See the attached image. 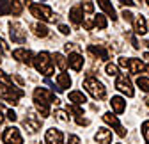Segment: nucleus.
Here are the masks:
<instances>
[{
  "mask_svg": "<svg viewBox=\"0 0 149 144\" xmlns=\"http://www.w3.org/2000/svg\"><path fill=\"white\" fill-rule=\"evenodd\" d=\"M59 98L53 93H50L45 87H36L34 89V107L37 109L41 117H48L50 114V105H59Z\"/></svg>",
  "mask_w": 149,
  "mask_h": 144,
  "instance_id": "obj_1",
  "label": "nucleus"
},
{
  "mask_svg": "<svg viewBox=\"0 0 149 144\" xmlns=\"http://www.w3.org/2000/svg\"><path fill=\"white\" fill-rule=\"evenodd\" d=\"M84 87H85V91L94 98V100H103L107 96V87L96 78V77H92V75H87L85 80H84Z\"/></svg>",
  "mask_w": 149,
  "mask_h": 144,
  "instance_id": "obj_2",
  "label": "nucleus"
},
{
  "mask_svg": "<svg viewBox=\"0 0 149 144\" xmlns=\"http://www.w3.org/2000/svg\"><path fill=\"white\" fill-rule=\"evenodd\" d=\"M53 61H52V55L48 52H39L37 55H34V66H36V69L39 71V73H43V75H46V77H50L52 73H53V64H52Z\"/></svg>",
  "mask_w": 149,
  "mask_h": 144,
  "instance_id": "obj_3",
  "label": "nucleus"
},
{
  "mask_svg": "<svg viewBox=\"0 0 149 144\" xmlns=\"http://www.w3.org/2000/svg\"><path fill=\"white\" fill-rule=\"evenodd\" d=\"M29 11L32 16H36L37 20H41V22H55V16H53V11L45 6V4H39V2H34L29 6Z\"/></svg>",
  "mask_w": 149,
  "mask_h": 144,
  "instance_id": "obj_4",
  "label": "nucleus"
},
{
  "mask_svg": "<svg viewBox=\"0 0 149 144\" xmlns=\"http://www.w3.org/2000/svg\"><path fill=\"white\" fill-rule=\"evenodd\" d=\"M23 96V91L20 87H16L14 84L13 85H2L0 84V98L13 103V105H18V100Z\"/></svg>",
  "mask_w": 149,
  "mask_h": 144,
  "instance_id": "obj_5",
  "label": "nucleus"
},
{
  "mask_svg": "<svg viewBox=\"0 0 149 144\" xmlns=\"http://www.w3.org/2000/svg\"><path fill=\"white\" fill-rule=\"evenodd\" d=\"M23 127L29 130V132H37V130H41V127H43V117L41 116H37L36 112H32V110H29L27 112V116H25V119H23Z\"/></svg>",
  "mask_w": 149,
  "mask_h": 144,
  "instance_id": "obj_6",
  "label": "nucleus"
},
{
  "mask_svg": "<svg viewBox=\"0 0 149 144\" xmlns=\"http://www.w3.org/2000/svg\"><path fill=\"white\" fill-rule=\"evenodd\" d=\"M9 34H11L13 43L23 45L27 41V30H23V27L18 23V22H11L9 23Z\"/></svg>",
  "mask_w": 149,
  "mask_h": 144,
  "instance_id": "obj_7",
  "label": "nucleus"
},
{
  "mask_svg": "<svg viewBox=\"0 0 149 144\" xmlns=\"http://www.w3.org/2000/svg\"><path fill=\"white\" fill-rule=\"evenodd\" d=\"M4 144H23V135L16 127H7L2 134Z\"/></svg>",
  "mask_w": 149,
  "mask_h": 144,
  "instance_id": "obj_8",
  "label": "nucleus"
},
{
  "mask_svg": "<svg viewBox=\"0 0 149 144\" xmlns=\"http://www.w3.org/2000/svg\"><path fill=\"white\" fill-rule=\"evenodd\" d=\"M116 87L119 89V91H121L123 94H126L128 98H132V96L135 94V91H133V85H132V80H130L126 75H117Z\"/></svg>",
  "mask_w": 149,
  "mask_h": 144,
  "instance_id": "obj_9",
  "label": "nucleus"
},
{
  "mask_svg": "<svg viewBox=\"0 0 149 144\" xmlns=\"http://www.w3.org/2000/svg\"><path fill=\"white\" fill-rule=\"evenodd\" d=\"M13 57H14L16 61L27 64V66H30V64L34 62V53H32L30 50H27V48H16V50L13 52Z\"/></svg>",
  "mask_w": 149,
  "mask_h": 144,
  "instance_id": "obj_10",
  "label": "nucleus"
},
{
  "mask_svg": "<svg viewBox=\"0 0 149 144\" xmlns=\"http://www.w3.org/2000/svg\"><path fill=\"white\" fill-rule=\"evenodd\" d=\"M45 144H64V135L57 128H48L45 134Z\"/></svg>",
  "mask_w": 149,
  "mask_h": 144,
  "instance_id": "obj_11",
  "label": "nucleus"
},
{
  "mask_svg": "<svg viewBox=\"0 0 149 144\" xmlns=\"http://www.w3.org/2000/svg\"><path fill=\"white\" fill-rule=\"evenodd\" d=\"M103 121H105L107 124H110V127H114V130L117 132L119 137H124V135H126V130L121 127L119 119H117L116 116H112V112H105V114H103Z\"/></svg>",
  "mask_w": 149,
  "mask_h": 144,
  "instance_id": "obj_12",
  "label": "nucleus"
},
{
  "mask_svg": "<svg viewBox=\"0 0 149 144\" xmlns=\"http://www.w3.org/2000/svg\"><path fill=\"white\" fill-rule=\"evenodd\" d=\"M68 62H69V68L73 71H80L84 68V55H82V53H78V52H71Z\"/></svg>",
  "mask_w": 149,
  "mask_h": 144,
  "instance_id": "obj_13",
  "label": "nucleus"
},
{
  "mask_svg": "<svg viewBox=\"0 0 149 144\" xmlns=\"http://www.w3.org/2000/svg\"><path fill=\"white\" fill-rule=\"evenodd\" d=\"M133 30H135V34H139V36H144V34L147 32V22H146V18H144L142 14L135 16V20H133Z\"/></svg>",
  "mask_w": 149,
  "mask_h": 144,
  "instance_id": "obj_14",
  "label": "nucleus"
},
{
  "mask_svg": "<svg viewBox=\"0 0 149 144\" xmlns=\"http://www.w3.org/2000/svg\"><path fill=\"white\" fill-rule=\"evenodd\" d=\"M69 20H71L73 25H82V22H84L82 6H77V7H71L69 9Z\"/></svg>",
  "mask_w": 149,
  "mask_h": 144,
  "instance_id": "obj_15",
  "label": "nucleus"
},
{
  "mask_svg": "<svg viewBox=\"0 0 149 144\" xmlns=\"http://www.w3.org/2000/svg\"><path fill=\"white\" fill-rule=\"evenodd\" d=\"M94 139H96L98 144H110L112 142V132L108 128H98Z\"/></svg>",
  "mask_w": 149,
  "mask_h": 144,
  "instance_id": "obj_16",
  "label": "nucleus"
},
{
  "mask_svg": "<svg viewBox=\"0 0 149 144\" xmlns=\"http://www.w3.org/2000/svg\"><path fill=\"white\" fill-rule=\"evenodd\" d=\"M110 107H112V110H114V112L123 114V112L126 110V101H124V98H121V96H112V98H110Z\"/></svg>",
  "mask_w": 149,
  "mask_h": 144,
  "instance_id": "obj_17",
  "label": "nucleus"
},
{
  "mask_svg": "<svg viewBox=\"0 0 149 144\" xmlns=\"http://www.w3.org/2000/svg\"><path fill=\"white\" fill-rule=\"evenodd\" d=\"M128 69L132 75H139L142 71H146V66L140 59H128Z\"/></svg>",
  "mask_w": 149,
  "mask_h": 144,
  "instance_id": "obj_18",
  "label": "nucleus"
},
{
  "mask_svg": "<svg viewBox=\"0 0 149 144\" xmlns=\"http://www.w3.org/2000/svg\"><path fill=\"white\" fill-rule=\"evenodd\" d=\"M98 6L105 11V14L107 16H110L112 18V20H116V9H114V6H112V2H110V0H98Z\"/></svg>",
  "mask_w": 149,
  "mask_h": 144,
  "instance_id": "obj_19",
  "label": "nucleus"
},
{
  "mask_svg": "<svg viewBox=\"0 0 149 144\" xmlns=\"http://www.w3.org/2000/svg\"><path fill=\"white\" fill-rule=\"evenodd\" d=\"M68 98H69V101H71L73 105H84V103L87 101V96H85L82 91H71V93L68 94Z\"/></svg>",
  "mask_w": 149,
  "mask_h": 144,
  "instance_id": "obj_20",
  "label": "nucleus"
},
{
  "mask_svg": "<svg viewBox=\"0 0 149 144\" xmlns=\"http://www.w3.org/2000/svg\"><path fill=\"white\" fill-rule=\"evenodd\" d=\"M52 61H53V64L57 66V68H59L61 71H66V68L69 66L68 59H66V57L62 55V53H59V52H57V53H53V55H52Z\"/></svg>",
  "mask_w": 149,
  "mask_h": 144,
  "instance_id": "obj_21",
  "label": "nucleus"
},
{
  "mask_svg": "<svg viewBox=\"0 0 149 144\" xmlns=\"http://www.w3.org/2000/svg\"><path fill=\"white\" fill-rule=\"evenodd\" d=\"M69 85H71L69 75L68 73H59V77H57V91L61 93V91H64V89H68Z\"/></svg>",
  "mask_w": 149,
  "mask_h": 144,
  "instance_id": "obj_22",
  "label": "nucleus"
},
{
  "mask_svg": "<svg viewBox=\"0 0 149 144\" xmlns=\"http://www.w3.org/2000/svg\"><path fill=\"white\" fill-rule=\"evenodd\" d=\"M87 50H89L91 53H94L96 57H100L101 61H107V59H108V52H107L103 46H94V45H91Z\"/></svg>",
  "mask_w": 149,
  "mask_h": 144,
  "instance_id": "obj_23",
  "label": "nucleus"
},
{
  "mask_svg": "<svg viewBox=\"0 0 149 144\" xmlns=\"http://www.w3.org/2000/svg\"><path fill=\"white\" fill-rule=\"evenodd\" d=\"M32 30H34V34L37 36V38H46V36L50 34L48 27L43 25V23H32Z\"/></svg>",
  "mask_w": 149,
  "mask_h": 144,
  "instance_id": "obj_24",
  "label": "nucleus"
},
{
  "mask_svg": "<svg viewBox=\"0 0 149 144\" xmlns=\"http://www.w3.org/2000/svg\"><path fill=\"white\" fill-rule=\"evenodd\" d=\"M22 11H23V0H11V13L18 16L22 14Z\"/></svg>",
  "mask_w": 149,
  "mask_h": 144,
  "instance_id": "obj_25",
  "label": "nucleus"
},
{
  "mask_svg": "<svg viewBox=\"0 0 149 144\" xmlns=\"http://www.w3.org/2000/svg\"><path fill=\"white\" fill-rule=\"evenodd\" d=\"M107 25H108V22H107V18L103 16V14H96L94 16V27H98V29H107Z\"/></svg>",
  "mask_w": 149,
  "mask_h": 144,
  "instance_id": "obj_26",
  "label": "nucleus"
},
{
  "mask_svg": "<svg viewBox=\"0 0 149 144\" xmlns=\"http://www.w3.org/2000/svg\"><path fill=\"white\" fill-rule=\"evenodd\" d=\"M11 14V0H0V16Z\"/></svg>",
  "mask_w": 149,
  "mask_h": 144,
  "instance_id": "obj_27",
  "label": "nucleus"
},
{
  "mask_svg": "<svg viewBox=\"0 0 149 144\" xmlns=\"http://www.w3.org/2000/svg\"><path fill=\"white\" fill-rule=\"evenodd\" d=\"M137 85L142 89L144 93H149V78L147 77H139L137 78Z\"/></svg>",
  "mask_w": 149,
  "mask_h": 144,
  "instance_id": "obj_28",
  "label": "nucleus"
},
{
  "mask_svg": "<svg viewBox=\"0 0 149 144\" xmlns=\"http://www.w3.org/2000/svg\"><path fill=\"white\" fill-rule=\"evenodd\" d=\"M55 119H57V121H61V123H69V116H68V112L66 110H55Z\"/></svg>",
  "mask_w": 149,
  "mask_h": 144,
  "instance_id": "obj_29",
  "label": "nucleus"
},
{
  "mask_svg": "<svg viewBox=\"0 0 149 144\" xmlns=\"http://www.w3.org/2000/svg\"><path fill=\"white\" fill-rule=\"evenodd\" d=\"M105 71H107V75H108V77H117V75H119L117 66H116V64H112V62H108V64L105 66Z\"/></svg>",
  "mask_w": 149,
  "mask_h": 144,
  "instance_id": "obj_30",
  "label": "nucleus"
},
{
  "mask_svg": "<svg viewBox=\"0 0 149 144\" xmlns=\"http://www.w3.org/2000/svg\"><path fill=\"white\" fill-rule=\"evenodd\" d=\"M140 130H142V135H144V139H146V144H149V121H144V123H142Z\"/></svg>",
  "mask_w": 149,
  "mask_h": 144,
  "instance_id": "obj_31",
  "label": "nucleus"
},
{
  "mask_svg": "<svg viewBox=\"0 0 149 144\" xmlns=\"http://www.w3.org/2000/svg\"><path fill=\"white\" fill-rule=\"evenodd\" d=\"M0 50H2V53H11V50H9V45H7V41L2 38V36H0Z\"/></svg>",
  "mask_w": 149,
  "mask_h": 144,
  "instance_id": "obj_32",
  "label": "nucleus"
},
{
  "mask_svg": "<svg viewBox=\"0 0 149 144\" xmlns=\"http://www.w3.org/2000/svg\"><path fill=\"white\" fill-rule=\"evenodd\" d=\"M82 11L87 13V14H91L92 11H94V4H92V2H84L82 4Z\"/></svg>",
  "mask_w": 149,
  "mask_h": 144,
  "instance_id": "obj_33",
  "label": "nucleus"
},
{
  "mask_svg": "<svg viewBox=\"0 0 149 144\" xmlns=\"http://www.w3.org/2000/svg\"><path fill=\"white\" fill-rule=\"evenodd\" d=\"M123 18H124V22H128V23H133V20H135V16L132 14V13H130V11H123V14H121Z\"/></svg>",
  "mask_w": 149,
  "mask_h": 144,
  "instance_id": "obj_34",
  "label": "nucleus"
},
{
  "mask_svg": "<svg viewBox=\"0 0 149 144\" xmlns=\"http://www.w3.org/2000/svg\"><path fill=\"white\" fill-rule=\"evenodd\" d=\"M69 110H71V112H73L74 116H84V110L80 109L78 105H71V107H69Z\"/></svg>",
  "mask_w": 149,
  "mask_h": 144,
  "instance_id": "obj_35",
  "label": "nucleus"
},
{
  "mask_svg": "<svg viewBox=\"0 0 149 144\" xmlns=\"http://www.w3.org/2000/svg\"><path fill=\"white\" fill-rule=\"evenodd\" d=\"M74 119H77V123L80 124V127H87V124L91 123L89 119H85V117H82V116H74Z\"/></svg>",
  "mask_w": 149,
  "mask_h": 144,
  "instance_id": "obj_36",
  "label": "nucleus"
},
{
  "mask_svg": "<svg viewBox=\"0 0 149 144\" xmlns=\"http://www.w3.org/2000/svg\"><path fill=\"white\" fill-rule=\"evenodd\" d=\"M68 144H80V137L78 135H69L68 137Z\"/></svg>",
  "mask_w": 149,
  "mask_h": 144,
  "instance_id": "obj_37",
  "label": "nucleus"
},
{
  "mask_svg": "<svg viewBox=\"0 0 149 144\" xmlns=\"http://www.w3.org/2000/svg\"><path fill=\"white\" fill-rule=\"evenodd\" d=\"M6 116H7V119H9V121H13V123L18 119V116H16V112H14V110H7V112H6Z\"/></svg>",
  "mask_w": 149,
  "mask_h": 144,
  "instance_id": "obj_38",
  "label": "nucleus"
},
{
  "mask_svg": "<svg viewBox=\"0 0 149 144\" xmlns=\"http://www.w3.org/2000/svg\"><path fill=\"white\" fill-rule=\"evenodd\" d=\"M117 2L121 4V6H126V7H132L135 2H133V0H117Z\"/></svg>",
  "mask_w": 149,
  "mask_h": 144,
  "instance_id": "obj_39",
  "label": "nucleus"
},
{
  "mask_svg": "<svg viewBox=\"0 0 149 144\" xmlns=\"http://www.w3.org/2000/svg\"><path fill=\"white\" fill-rule=\"evenodd\" d=\"M59 30H61V34H69V27L68 25H59Z\"/></svg>",
  "mask_w": 149,
  "mask_h": 144,
  "instance_id": "obj_40",
  "label": "nucleus"
},
{
  "mask_svg": "<svg viewBox=\"0 0 149 144\" xmlns=\"http://www.w3.org/2000/svg\"><path fill=\"white\" fill-rule=\"evenodd\" d=\"M4 119H6V116H4V105H0V124L4 123Z\"/></svg>",
  "mask_w": 149,
  "mask_h": 144,
  "instance_id": "obj_41",
  "label": "nucleus"
},
{
  "mask_svg": "<svg viewBox=\"0 0 149 144\" xmlns=\"http://www.w3.org/2000/svg\"><path fill=\"white\" fill-rule=\"evenodd\" d=\"M13 78H14V80H16L18 84H20V85H23V84H25V82H23V78H22L20 75H13Z\"/></svg>",
  "mask_w": 149,
  "mask_h": 144,
  "instance_id": "obj_42",
  "label": "nucleus"
},
{
  "mask_svg": "<svg viewBox=\"0 0 149 144\" xmlns=\"http://www.w3.org/2000/svg\"><path fill=\"white\" fill-rule=\"evenodd\" d=\"M132 45H133V48H139V41H137V38H132Z\"/></svg>",
  "mask_w": 149,
  "mask_h": 144,
  "instance_id": "obj_43",
  "label": "nucleus"
},
{
  "mask_svg": "<svg viewBox=\"0 0 149 144\" xmlns=\"http://www.w3.org/2000/svg\"><path fill=\"white\" fill-rule=\"evenodd\" d=\"M144 59H146V61L149 62V52H146V53H144Z\"/></svg>",
  "mask_w": 149,
  "mask_h": 144,
  "instance_id": "obj_44",
  "label": "nucleus"
},
{
  "mask_svg": "<svg viewBox=\"0 0 149 144\" xmlns=\"http://www.w3.org/2000/svg\"><path fill=\"white\" fill-rule=\"evenodd\" d=\"M144 46H147V48H149V41H144Z\"/></svg>",
  "mask_w": 149,
  "mask_h": 144,
  "instance_id": "obj_45",
  "label": "nucleus"
},
{
  "mask_svg": "<svg viewBox=\"0 0 149 144\" xmlns=\"http://www.w3.org/2000/svg\"><path fill=\"white\" fill-rule=\"evenodd\" d=\"M146 71H147V73H149V64H147V66H146Z\"/></svg>",
  "mask_w": 149,
  "mask_h": 144,
  "instance_id": "obj_46",
  "label": "nucleus"
},
{
  "mask_svg": "<svg viewBox=\"0 0 149 144\" xmlns=\"http://www.w3.org/2000/svg\"><path fill=\"white\" fill-rule=\"evenodd\" d=\"M146 2H147V6H149V0H146Z\"/></svg>",
  "mask_w": 149,
  "mask_h": 144,
  "instance_id": "obj_47",
  "label": "nucleus"
},
{
  "mask_svg": "<svg viewBox=\"0 0 149 144\" xmlns=\"http://www.w3.org/2000/svg\"><path fill=\"white\" fill-rule=\"evenodd\" d=\"M139 2H142V0H139Z\"/></svg>",
  "mask_w": 149,
  "mask_h": 144,
  "instance_id": "obj_48",
  "label": "nucleus"
},
{
  "mask_svg": "<svg viewBox=\"0 0 149 144\" xmlns=\"http://www.w3.org/2000/svg\"><path fill=\"white\" fill-rule=\"evenodd\" d=\"M147 30H149V29H147Z\"/></svg>",
  "mask_w": 149,
  "mask_h": 144,
  "instance_id": "obj_49",
  "label": "nucleus"
}]
</instances>
